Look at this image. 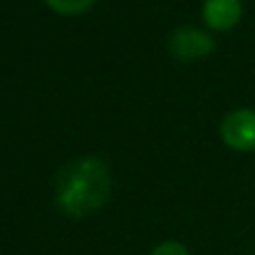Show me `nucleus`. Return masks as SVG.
Masks as SVG:
<instances>
[{"mask_svg":"<svg viewBox=\"0 0 255 255\" xmlns=\"http://www.w3.org/2000/svg\"><path fill=\"white\" fill-rule=\"evenodd\" d=\"M203 22L211 30H233L243 17V2L241 0H206L203 2Z\"/></svg>","mask_w":255,"mask_h":255,"instance_id":"nucleus-4","label":"nucleus"},{"mask_svg":"<svg viewBox=\"0 0 255 255\" xmlns=\"http://www.w3.org/2000/svg\"><path fill=\"white\" fill-rule=\"evenodd\" d=\"M169 50L176 60H201L211 55L213 40L203 30L196 27H178L169 37Z\"/></svg>","mask_w":255,"mask_h":255,"instance_id":"nucleus-3","label":"nucleus"},{"mask_svg":"<svg viewBox=\"0 0 255 255\" xmlns=\"http://www.w3.org/2000/svg\"><path fill=\"white\" fill-rule=\"evenodd\" d=\"M109 188H112L109 166L97 156H80L57 171L55 201L65 216L82 218L107 203Z\"/></svg>","mask_w":255,"mask_h":255,"instance_id":"nucleus-1","label":"nucleus"},{"mask_svg":"<svg viewBox=\"0 0 255 255\" xmlns=\"http://www.w3.org/2000/svg\"><path fill=\"white\" fill-rule=\"evenodd\" d=\"M151 255H188V251H186L181 243H176V241H166V243L156 246Z\"/></svg>","mask_w":255,"mask_h":255,"instance_id":"nucleus-6","label":"nucleus"},{"mask_svg":"<svg viewBox=\"0 0 255 255\" xmlns=\"http://www.w3.org/2000/svg\"><path fill=\"white\" fill-rule=\"evenodd\" d=\"M221 139L233 151H253L255 149V112L236 109L221 122Z\"/></svg>","mask_w":255,"mask_h":255,"instance_id":"nucleus-2","label":"nucleus"},{"mask_svg":"<svg viewBox=\"0 0 255 255\" xmlns=\"http://www.w3.org/2000/svg\"><path fill=\"white\" fill-rule=\"evenodd\" d=\"M42 2L57 15H82L94 5V0H42Z\"/></svg>","mask_w":255,"mask_h":255,"instance_id":"nucleus-5","label":"nucleus"}]
</instances>
